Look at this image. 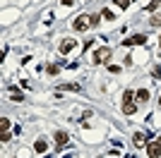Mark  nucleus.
Here are the masks:
<instances>
[{"mask_svg": "<svg viewBox=\"0 0 161 158\" xmlns=\"http://www.w3.org/2000/svg\"><path fill=\"white\" fill-rule=\"evenodd\" d=\"M123 110H125V115H132V113L137 110V103H135V93L132 91L123 93Z\"/></svg>", "mask_w": 161, "mask_h": 158, "instance_id": "1", "label": "nucleus"}, {"mask_svg": "<svg viewBox=\"0 0 161 158\" xmlns=\"http://www.w3.org/2000/svg\"><path fill=\"white\" fill-rule=\"evenodd\" d=\"M130 3H132V0H115V5L123 7V10H125V7H130Z\"/></svg>", "mask_w": 161, "mask_h": 158, "instance_id": "14", "label": "nucleus"}, {"mask_svg": "<svg viewBox=\"0 0 161 158\" xmlns=\"http://www.w3.org/2000/svg\"><path fill=\"white\" fill-rule=\"evenodd\" d=\"M87 26H92V14H80V17L72 22V29H75V31H84Z\"/></svg>", "mask_w": 161, "mask_h": 158, "instance_id": "2", "label": "nucleus"}, {"mask_svg": "<svg viewBox=\"0 0 161 158\" xmlns=\"http://www.w3.org/2000/svg\"><path fill=\"white\" fill-rule=\"evenodd\" d=\"M159 103H161V96H159Z\"/></svg>", "mask_w": 161, "mask_h": 158, "instance_id": "24", "label": "nucleus"}, {"mask_svg": "<svg viewBox=\"0 0 161 158\" xmlns=\"http://www.w3.org/2000/svg\"><path fill=\"white\" fill-rule=\"evenodd\" d=\"M132 144L135 146H144L147 144V137H144L142 132H137V134H132Z\"/></svg>", "mask_w": 161, "mask_h": 158, "instance_id": "7", "label": "nucleus"}, {"mask_svg": "<svg viewBox=\"0 0 161 158\" xmlns=\"http://www.w3.org/2000/svg\"><path fill=\"white\" fill-rule=\"evenodd\" d=\"M159 46H161V36H159Z\"/></svg>", "mask_w": 161, "mask_h": 158, "instance_id": "23", "label": "nucleus"}, {"mask_svg": "<svg viewBox=\"0 0 161 158\" xmlns=\"http://www.w3.org/2000/svg\"><path fill=\"white\" fill-rule=\"evenodd\" d=\"M72 48H75V41H72V39H65V41L60 43V53H63V55H65V53H70Z\"/></svg>", "mask_w": 161, "mask_h": 158, "instance_id": "6", "label": "nucleus"}, {"mask_svg": "<svg viewBox=\"0 0 161 158\" xmlns=\"http://www.w3.org/2000/svg\"><path fill=\"white\" fill-rule=\"evenodd\" d=\"M135 98L140 101V103H147V101H149V91H147V89H140V91L135 93Z\"/></svg>", "mask_w": 161, "mask_h": 158, "instance_id": "9", "label": "nucleus"}, {"mask_svg": "<svg viewBox=\"0 0 161 158\" xmlns=\"http://www.w3.org/2000/svg\"><path fill=\"white\" fill-rule=\"evenodd\" d=\"M34 151H39V153H43V151H46V141H43V139H39V141H36V144H34Z\"/></svg>", "mask_w": 161, "mask_h": 158, "instance_id": "10", "label": "nucleus"}, {"mask_svg": "<svg viewBox=\"0 0 161 158\" xmlns=\"http://www.w3.org/2000/svg\"><path fill=\"white\" fill-rule=\"evenodd\" d=\"M58 72H60V67H58V65H48V74H58Z\"/></svg>", "mask_w": 161, "mask_h": 158, "instance_id": "15", "label": "nucleus"}, {"mask_svg": "<svg viewBox=\"0 0 161 158\" xmlns=\"http://www.w3.org/2000/svg\"><path fill=\"white\" fill-rule=\"evenodd\" d=\"M55 144H58V146L67 144V132H55Z\"/></svg>", "mask_w": 161, "mask_h": 158, "instance_id": "8", "label": "nucleus"}, {"mask_svg": "<svg viewBox=\"0 0 161 158\" xmlns=\"http://www.w3.org/2000/svg\"><path fill=\"white\" fill-rule=\"evenodd\" d=\"M60 3H63V5H65V7H70V5H75V0H60Z\"/></svg>", "mask_w": 161, "mask_h": 158, "instance_id": "21", "label": "nucleus"}, {"mask_svg": "<svg viewBox=\"0 0 161 158\" xmlns=\"http://www.w3.org/2000/svg\"><path fill=\"white\" fill-rule=\"evenodd\" d=\"M101 17H103V19H113V12H111V10H103V12H101Z\"/></svg>", "mask_w": 161, "mask_h": 158, "instance_id": "16", "label": "nucleus"}, {"mask_svg": "<svg viewBox=\"0 0 161 158\" xmlns=\"http://www.w3.org/2000/svg\"><path fill=\"white\" fill-rule=\"evenodd\" d=\"M161 24V17H152V26H159Z\"/></svg>", "mask_w": 161, "mask_h": 158, "instance_id": "20", "label": "nucleus"}, {"mask_svg": "<svg viewBox=\"0 0 161 158\" xmlns=\"http://www.w3.org/2000/svg\"><path fill=\"white\" fill-rule=\"evenodd\" d=\"M123 43H125V46H142V43H147V36H142V34H135V36L125 39Z\"/></svg>", "mask_w": 161, "mask_h": 158, "instance_id": "5", "label": "nucleus"}, {"mask_svg": "<svg viewBox=\"0 0 161 158\" xmlns=\"http://www.w3.org/2000/svg\"><path fill=\"white\" fill-rule=\"evenodd\" d=\"M108 58H111V48H106V46H103V48H99V50L94 53V62H96V65L106 62Z\"/></svg>", "mask_w": 161, "mask_h": 158, "instance_id": "4", "label": "nucleus"}, {"mask_svg": "<svg viewBox=\"0 0 161 158\" xmlns=\"http://www.w3.org/2000/svg\"><path fill=\"white\" fill-rule=\"evenodd\" d=\"M43 158H53V156H43Z\"/></svg>", "mask_w": 161, "mask_h": 158, "instance_id": "22", "label": "nucleus"}, {"mask_svg": "<svg viewBox=\"0 0 161 158\" xmlns=\"http://www.w3.org/2000/svg\"><path fill=\"white\" fill-rule=\"evenodd\" d=\"M147 156H149V158H159V156H161V137L147 144Z\"/></svg>", "mask_w": 161, "mask_h": 158, "instance_id": "3", "label": "nucleus"}, {"mask_svg": "<svg viewBox=\"0 0 161 158\" xmlns=\"http://www.w3.org/2000/svg\"><path fill=\"white\" fill-rule=\"evenodd\" d=\"M159 5H161V0H152V3L147 5V12H154V10H156Z\"/></svg>", "mask_w": 161, "mask_h": 158, "instance_id": "12", "label": "nucleus"}, {"mask_svg": "<svg viewBox=\"0 0 161 158\" xmlns=\"http://www.w3.org/2000/svg\"><path fill=\"white\" fill-rule=\"evenodd\" d=\"M0 129H3V132L10 129V120H7V118H0Z\"/></svg>", "mask_w": 161, "mask_h": 158, "instance_id": "13", "label": "nucleus"}, {"mask_svg": "<svg viewBox=\"0 0 161 158\" xmlns=\"http://www.w3.org/2000/svg\"><path fill=\"white\" fill-rule=\"evenodd\" d=\"M108 72H113V74H118V72H120V67H118V65H108Z\"/></svg>", "mask_w": 161, "mask_h": 158, "instance_id": "17", "label": "nucleus"}, {"mask_svg": "<svg viewBox=\"0 0 161 158\" xmlns=\"http://www.w3.org/2000/svg\"><path fill=\"white\" fill-rule=\"evenodd\" d=\"M92 26H99V14H92Z\"/></svg>", "mask_w": 161, "mask_h": 158, "instance_id": "19", "label": "nucleus"}, {"mask_svg": "<svg viewBox=\"0 0 161 158\" xmlns=\"http://www.w3.org/2000/svg\"><path fill=\"white\" fill-rule=\"evenodd\" d=\"M63 91H80V84H63Z\"/></svg>", "mask_w": 161, "mask_h": 158, "instance_id": "11", "label": "nucleus"}, {"mask_svg": "<svg viewBox=\"0 0 161 158\" xmlns=\"http://www.w3.org/2000/svg\"><path fill=\"white\" fill-rule=\"evenodd\" d=\"M0 141H10V132H3V134H0Z\"/></svg>", "mask_w": 161, "mask_h": 158, "instance_id": "18", "label": "nucleus"}]
</instances>
